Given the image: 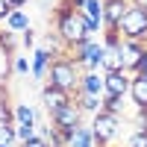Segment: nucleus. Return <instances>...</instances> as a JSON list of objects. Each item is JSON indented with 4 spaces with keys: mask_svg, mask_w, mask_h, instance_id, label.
Listing matches in <instances>:
<instances>
[{
    "mask_svg": "<svg viewBox=\"0 0 147 147\" xmlns=\"http://www.w3.org/2000/svg\"><path fill=\"white\" fill-rule=\"evenodd\" d=\"M118 53H121V62H124V71H132V68H136V62L147 53V41H138V38H121Z\"/></svg>",
    "mask_w": 147,
    "mask_h": 147,
    "instance_id": "6",
    "label": "nucleus"
},
{
    "mask_svg": "<svg viewBox=\"0 0 147 147\" xmlns=\"http://www.w3.org/2000/svg\"><path fill=\"white\" fill-rule=\"evenodd\" d=\"M71 100H74V94L56 88V85H50V82L41 88V106L47 109V112H56L59 106H65V103H71Z\"/></svg>",
    "mask_w": 147,
    "mask_h": 147,
    "instance_id": "8",
    "label": "nucleus"
},
{
    "mask_svg": "<svg viewBox=\"0 0 147 147\" xmlns=\"http://www.w3.org/2000/svg\"><path fill=\"white\" fill-rule=\"evenodd\" d=\"M53 18H56V35L65 41V47L88 38V32H85V27H82V15L77 9H71L68 0H59V3H56Z\"/></svg>",
    "mask_w": 147,
    "mask_h": 147,
    "instance_id": "1",
    "label": "nucleus"
},
{
    "mask_svg": "<svg viewBox=\"0 0 147 147\" xmlns=\"http://www.w3.org/2000/svg\"><path fill=\"white\" fill-rule=\"evenodd\" d=\"M124 103H127V97H115V94H100V109L109 115H118V118H124Z\"/></svg>",
    "mask_w": 147,
    "mask_h": 147,
    "instance_id": "16",
    "label": "nucleus"
},
{
    "mask_svg": "<svg viewBox=\"0 0 147 147\" xmlns=\"http://www.w3.org/2000/svg\"><path fill=\"white\" fill-rule=\"evenodd\" d=\"M132 124H136V132H147V109H138Z\"/></svg>",
    "mask_w": 147,
    "mask_h": 147,
    "instance_id": "23",
    "label": "nucleus"
},
{
    "mask_svg": "<svg viewBox=\"0 0 147 147\" xmlns=\"http://www.w3.org/2000/svg\"><path fill=\"white\" fill-rule=\"evenodd\" d=\"M127 9H129V0H103V30L118 27Z\"/></svg>",
    "mask_w": 147,
    "mask_h": 147,
    "instance_id": "9",
    "label": "nucleus"
},
{
    "mask_svg": "<svg viewBox=\"0 0 147 147\" xmlns=\"http://www.w3.org/2000/svg\"><path fill=\"white\" fill-rule=\"evenodd\" d=\"M12 71L21 74V77H27L30 74V59L27 56H12Z\"/></svg>",
    "mask_w": 147,
    "mask_h": 147,
    "instance_id": "21",
    "label": "nucleus"
},
{
    "mask_svg": "<svg viewBox=\"0 0 147 147\" xmlns=\"http://www.w3.org/2000/svg\"><path fill=\"white\" fill-rule=\"evenodd\" d=\"M21 44L27 47V50H32V47H35V30H32V27L21 32Z\"/></svg>",
    "mask_w": 147,
    "mask_h": 147,
    "instance_id": "24",
    "label": "nucleus"
},
{
    "mask_svg": "<svg viewBox=\"0 0 147 147\" xmlns=\"http://www.w3.org/2000/svg\"><path fill=\"white\" fill-rule=\"evenodd\" d=\"M127 91H129V71H112V74H103V94L127 97Z\"/></svg>",
    "mask_w": 147,
    "mask_h": 147,
    "instance_id": "7",
    "label": "nucleus"
},
{
    "mask_svg": "<svg viewBox=\"0 0 147 147\" xmlns=\"http://www.w3.org/2000/svg\"><path fill=\"white\" fill-rule=\"evenodd\" d=\"M68 147H94V136H91V127H85V124L74 127V136H71Z\"/></svg>",
    "mask_w": 147,
    "mask_h": 147,
    "instance_id": "17",
    "label": "nucleus"
},
{
    "mask_svg": "<svg viewBox=\"0 0 147 147\" xmlns=\"http://www.w3.org/2000/svg\"><path fill=\"white\" fill-rule=\"evenodd\" d=\"M3 24H6V30H9V32H24V30H30V27H32V24H30V15H27L24 9H12L9 15H6Z\"/></svg>",
    "mask_w": 147,
    "mask_h": 147,
    "instance_id": "13",
    "label": "nucleus"
},
{
    "mask_svg": "<svg viewBox=\"0 0 147 147\" xmlns=\"http://www.w3.org/2000/svg\"><path fill=\"white\" fill-rule=\"evenodd\" d=\"M77 91L80 94H103V74L100 71H82Z\"/></svg>",
    "mask_w": 147,
    "mask_h": 147,
    "instance_id": "11",
    "label": "nucleus"
},
{
    "mask_svg": "<svg viewBox=\"0 0 147 147\" xmlns=\"http://www.w3.org/2000/svg\"><path fill=\"white\" fill-rule=\"evenodd\" d=\"M50 115V124L56 129H74V127H80L82 124V112H80V106L77 103H65V106H59L56 112H47Z\"/></svg>",
    "mask_w": 147,
    "mask_h": 147,
    "instance_id": "5",
    "label": "nucleus"
},
{
    "mask_svg": "<svg viewBox=\"0 0 147 147\" xmlns=\"http://www.w3.org/2000/svg\"><path fill=\"white\" fill-rule=\"evenodd\" d=\"M121 124H124V118H118V115H109V112H97L91 118V136H94V147H112V141L118 138V132H121Z\"/></svg>",
    "mask_w": 147,
    "mask_h": 147,
    "instance_id": "3",
    "label": "nucleus"
},
{
    "mask_svg": "<svg viewBox=\"0 0 147 147\" xmlns=\"http://www.w3.org/2000/svg\"><path fill=\"white\" fill-rule=\"evenodd\" d=\"M0 147H18L15 124H0Z\"/></svg>",
    "mask_w": 147,
    "mask_h": 147,
    "instance_id": "19",
    "label": "nucleus"
},
{
    "mask_svg": "<svg viewBox=\"0 0 147 147\" xmlns=\"http://www.w3.org/2000/svg\"><path fill=\"white\" fill-rule=\"evenodd\" d=\"M127 97L136 103V109H147V77H132Z\"/></svg>",
    "mask_w": 147,
    "mask_h": 147,
    "instance_id": "12",
    "label": "nucleus"
},
{
    "mask_svg": "<svg viewBox=\"0 0 147 147\" xmlns=\"http://www.w3.org/2000/svg\"><path fill=\"white\" fill-rule=\"evenodd\" d=\"M118 35L121 38H138V41H147V9H138V6H129L124 12V18L118 21Z\"/></svg>",
    "mask_w": 147,
    "mask_h": 147,
    "instance_id": "4",
    "label": "nucleus"
},
{
    "mask_svg": "<svg viewBox=\"0 0 147 147\" xmlns=\"http://www.w3.org/2000/svg\"><path fill=\"white\" fill-rule=\"evenodd\" d=\"M32 136H35V124H15V138H18V144L27 141V138H32Z\"/></svg>",
    "mask_w": 147,
    "mask_h": 147,
    "instance_id": "20",
    "label": "nucleus"
},
{
    "mask_svg": "<svg viewBox=\"0 0 147 147\" xmlns=\"http://www.w3.org/2000/svg\"><path fill=\"white\" fill-rule=\"evenodd\" d=\"M12 115H15V124H38L41 121L38 109L30 106V103H18L15 109H12Z\"/></svg>",
    "mask_w": 147,
    "mask_h": 147,
    "instance_id": "15",
    "label": "nucleus"
},
{
    "mask_svg": "<svg viewBox=\"0 0 147 147\" xmlns=\"http://www.w3.org/2000/svg\"><path fill=\"white\" fill-rule=\"evenodd\" d=\"M74 103L80 106L82 115H97L100 112V94H80V91H74Z\"/></svg>",
    "mask_w": 147,
    "mask_h": 147,
    "instance_id": "14",
    "label": "nucleus"
},
{
    "mask_svg": "<svg viewBox=\"0 0 147 147\" xmlns=\"http://www.w3.org/2000/svg\"><path fill=\"white\" fill-rule=\"evenodd\" d=\"M12 12V6H9V0H0V21H6V15Z\"/></svg>",
    "mask_w": 147,
    "mask_h": 147,
    "instance_id": "26",
    "label": "nucleus"
},
{
    "mask_svg": "<svg viewBox=\"0 0 147 147\" xmlns=\"http://www.w3.org/2000/svg\"><path fill=\"white\" fill-rule=\"evenodd\" d=\"M129 6H138V9H147V0H129Z\"/></svg>",
    "mask_w": 147,
    "mask_h": 147,
    "instance_id": "28",
    "label": "nucleus"
},
{
    "mask_svg": "<svg viewBox=\"0 0 147 147\" xmlns=\"http://www.w3.org/2000/svg\"><path fill=\"white\" fill-rule=\"evenodd\" d=\"M27 3H30V0H9V6H12V9H24Z\"/></svg>",
    "mask_w": 147,
    "mask_h": 147,
    "instance_id": "27",
    "label": "nucleus"
},
{
    "mask_svg": "<svg viewBox=\"0 0 147 147\" xmlns=\"http://www.w3.org/2000/svg\"><path fill=\"white\" fill-rule=\"evenodd\" d=\"M80 65L74 62L71 56H56V59H50V68H47V82L50 85H56V88H62V91H68V94H74L77 91V85H80Z\"/></svg>",
    "mask_w": 147,
    "mask_h": 147,
    "instance_id": "2",
    "label": "nucleus"
},
{
    "mask_svg": "<svg viewBox=\"0 0 147 147\" xmlns=\"http://www.w3.org/2000/svg\"><path fill=\"white\" fill-rule=\"evenodd\" d=\"M82 15H88V18H100L103 21V0H80V9Z\"/></svg>",
    "mask_w": 147,
    "mask_h": 147,
    "instance_id": "18",
    "label": "nucleus"
},
{
    "mask_svg": "<svg viewBox=\"0 0 147 147\" xmlns=\"http://www.w3.org/2000/svg\"><path fill=\"white\" fill-rule=\"evenodd\" d=\"M127 147H147V132H136L132 129V136L127 138Z\"/></svg>",
    "mask_w": 147,
    "mask_h": 147,
    "instance_id": "22",
    "label": "nucleus"
},
{
    "mask_svg": "<svg viewBox=\"0 0 147 147\" xmlns=\"http://www.w3.org/2000/svg\"><path fill=\"white\" fill-rule=\"evenodd\" d=\"M50 59L53 56L47 53L41 44H35L32 47V59H30V77L32 80H44L47 77V68H50Z\"/></svg>",
    "mask_w": 147,
    "mask_h": 147,
    "instance_id": "10",
    "label": "nucleus"
},
{
    "mask_svg": "<svg viewBox=\"0 0 147 147\" xmlns=\"http://www.w3.org/2000/svg\"><path fill=\"white\" fill-rule=\"evenodd\" d=\"M21 147H50V144H47L41 136H38V132H35V136L32 138H27V141H21Z\"/></svg>",
    "mask_w": 147,
    "mask_h": 147,
    "instance_id": "25",
    "label": "nucleus"
},
{
    "mask_svg": "<svg viewBox=\"0 0 147 147\" xmlns=\"http://www.w3.org/2000/svg\"><path fill=\"white\" fill-rule=\"evenodd\" d=\"M18 147H21V144H18Z\"/></svg>",
    "mask_w": 147,
    "mask_h": 147,
    "instance_id": "29",
    "label": "nucleus"
}]
</instances>
